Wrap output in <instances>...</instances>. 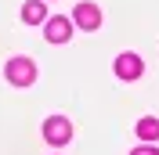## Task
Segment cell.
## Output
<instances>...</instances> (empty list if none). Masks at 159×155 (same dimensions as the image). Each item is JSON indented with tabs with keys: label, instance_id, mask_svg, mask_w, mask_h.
<instances>
[{
	"label": "cell",
	"instance_id": "obj_6",
	"mask_svg": "<svg viewBox=\"0 0 159 155\" xmlns=\"http://www.w3.org/2000/svg\"><path fill=\"white\" fill-rule=\"evenodd\" d=\"M134 130H138L141 141H156V137H159V119H156V116H145V119H138Z\"/></svg>",
	"mask_w": 159,
	"mask_h": 155
},
{
	"label": "cell",
	"instance_id": "obj_3",
	"mask_svg": "<svg viewBox=\"0 0 159 155\" xmlns=\"http://www.w3.org/2000/svg\"><path fill=\"white\" fill-rule=\"evenodd\" d=\"M72 22H76L80 29L94 33V29L101 25V11L94 7V4H76V7H72Z\"/></svg>",
	"mask_w": 159,
	"mask_h": 155
},
{
	"label": "cell",
	"instance_id": "obj_7",
	"mask_svg": "<svg viewBox=\"0 0 159 155\" xmlns=\"http://www.w3.org/2000/svg\"><path fill=\"white\" fill-rule=\"evenodd\" d=\"M22 18L29 22V25H40V22H47V11H43V4H40V0H29V4L22 7Z\"/></svg>",
	"mask_w": 159,
	"mask_h": 155
},
{
	"label": "cell",
	"instance_id": "obj_2",
	"mask_svg": "<svg viewBox=\"0 0 159 155\" xmlns=\"http://www.w3.org/2000/svg\"><path fill=\"white\" fill-rule=\"evenodd\" d=\"M43 137H47V144H69L72 137V126L65 116H51L47 123H43Z\"/></svg>",
	"mask_w": 159,
	"mask_h": 155
},
{
	"label": "cell",
	"instance_id": "obj_8",
	"mask_svg": "<svg viewBox=\"0 0 159 155\" xmlns=\"http://www.w3.org/2000/svg\"><path fill=\"white\" fill-rule=\"evenodd\" d=\"M130 155H159V152H156V148H152V144H145V148H134V152H130Z\"/></svg>",
	"mask_w": 159,
	"mask_h": 155
},
{
	"label": "cell",
	"instance_id": "obj_5",
	"mask_svg": "<svg viewBox=\"0 0 159 155\" xmlns=\"http://www.w3.org/2000/svg\"><path fill=\"white\" fill-rule=\"evenodd\" d=\"M43 33H47L51 43H65V40H69V33H72V25H69V18H58V15H54V18L43 22Z\"/></svg>",
	"mask_w": 159,
	"mask_h": 155
},
{
	"label": "cell",
	"instance_id": "obj_1",
	"mask_svg": "<svg viewBox=\"0 0 159 155\" xmlns=\"http://www.w3.org/2000/svg\"><path fill=\"white\" fill-rule=\"evenodd\" d=\"M4 72H7V83H15V87H29L33 79H36V65L29 58H11Z\"/></svg>",
	"mask_w": 159,
	"mask_h": 155
},
{
	"label": "cell",
	"instance_id": "obj_4",
	"mask_svg": "<svg viewBox=\"0 0 159 155\" xmlns=\"http://www.w3.org/2000/svg\"><path fill=\"white\" fill-rule=\"evenodd\" d=\"M112 69H116V76H119V79H138L141 72H145V61H141L138 54H119Z\"/></svg>",
	"mask_w": 159,
	"mask_h": 155
}]
</instances>
